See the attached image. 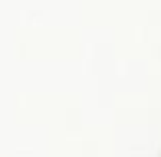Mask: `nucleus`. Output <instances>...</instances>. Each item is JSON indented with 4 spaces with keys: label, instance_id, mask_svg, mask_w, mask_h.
<instances>
[]
</instances>
